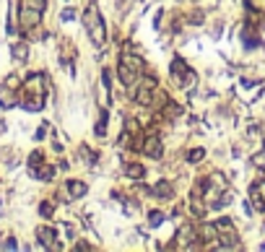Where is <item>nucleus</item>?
Instances as JSON below:
<instances>
[{
    "instance_id": "nucleus-1",
    "label": "nucleus",
    "mask_w": 265,
    "mask_h": 252,
    "mask_svg": "<svg viewBox=\"0 0 265 252\" xmlns=\"http://www.w3.org/2000/svg\"><path fill=\"white\" fill-rule=\"evenodd\" d=\"M117 73H120V81L125 86H135L143 75V60L133 52H125L120 55V65H117Z\"/></svg>"
},
{
    "instance_id": "nucleus-2",
    "label": "nucleus",
    "mask_w": 265,
    "mask_h": 252,
    "mask_svg": "<svg viewBox=\"0 0 265 252\" xmlns=\"http://www.w3.org/2000/svg\"><path fill=\"white\" fill-rule=\"evenodd\" d=\"M21 91H24V94H36V96H45V75H42V73H31V75L24 81Z\"/></svg>"
},
{
    "instance_id": "nucleus-3",
    "label": "nucleus",
    "mask_w": 265,
    "mask_h": 252,
    "mask_svg": "<svg viewBox=\"0 0 265 252\" xmlns=\"http://www.w3.org/2000/svg\"><path fill=\"white\" fill-rule=\"evenodd\" d=\"M42 21V11L21 3V29H36Z\"/></svg>"
},
{
    "instance_id": "nucleus-4",
    "label": "nucleus",
    "mask_w": 265,
    "mask_h": 252,
    "mask_svg": "<svg viewBox=\"0 0 265 252\" xmlns=\"http://www.w3.org/2000/svg\"><path fill=\"white\" fill-rule=\"evenodd\" d=\"M140 148H143V153H146V156H151V159H161V153H164V146H161V138H159L156 133H148Z\"/></svg>"
},
{
    "instance_id": "nucleus-5",
    "label": "nucleus",
    "mask_w": 265,
    "mask_h": 252,
    "mask_svg": "<svg viewBox=\"0 0 265 252\" xmlns=\"http://www.w3.org/2000/svg\"><path fill=\"white\" fill-rule=\"evenodd\" d=\"M36 239H39V244L47 247V249H60L63 247L57 242V231L52 226H39V229H36Z\"/></svg>"
},
{
    "instance_id": "nucleus-6",
    "label": "nucleus",
    "mask_w": 265,
    "mask_h": 252,
    "mask_svg": "<svg viewBox=\"0 0 265 252\" xmlns=\"http://www.w3.org/2000/svg\"><path fill=\"white\" fill-rule=\"evenodd\" d=\"M21 107L24 109H29V112H39L42 107H45V96H36V94H24L21 91Z\"/></svg>"
},
{
    "instance_id": "nucleus-7",
    "label": "nucleus",
    "mask_w": 265,
    "mask_h": 252,
    "mask_svg": "<svg viewBox=\"0 0 265 252\" xmlns=\"http://www.w3.org/2000/svg\"><path fill=\"white\" fill-rule=\"evenodd\" d=\"M250 198H252V208L265 211V182H255L250 190Z\"/></svg>"
},
{
    "instance_id": "nucleus-8",
    "label": "nucleus",
    "mask_w": 265,
    "mask_h": 252,
    "mask_svg": "<svg viewBox=\"0 0 265 252\" xmlns=\"http://www.w3.org/2000/svg\"><path fill=\"white\" fill-rule=\"evenodd\" d=\"M198 239L203 244H211V242H218V226L216 224H203L200 231H198Z\"/></svg>"
},
{
    "instance_id": "nucleus-9",
    "label": "nucleus",
    "mask_w": 265,
    "mask_h": 252,
    "mask_svg": "<svg viewBox=\"0 0 265 252\" xmlns=\"http://www.w3.org/2000/svg\"><path fill=\"white\" fill-rule=\"evenodd\" d=\"M172 75H174L177 83H187V81H190V68H187L182 60H174L172 63Z\"/></svg>"
},
{
    "instance_id": "nucleus-10",
    "label": "nucleus",
    "mask_w": 265,
    "mask_h": 252,
    "mask_svg": "<svg viewBox=\"0 0 265 252\" xmlns=\"http://www.w3.org/2000/svg\"><path fill=\"white\" fill-rule=\"evenodd\" d=\"M193 239H198V231H195V229H193L190 224H185V226L179 229V234H177V242H179V244H182V247L187 249V247L193 244Z\"/></svg>"
},
{
    "instance_id": "nucleus-11",
    "label": "nucleus",
    "mask_w": 265,
    "mask_h": 252,
    "mask_svg": "<svg viewBox=\"0 0 265 252\" xmlns=\"http://www.w3.org/2000/svg\"><path fill=\"white\" fill-rule=\"evenodd\" d=\"M89 34H91V42L99 47V45H104V21H101V16L89 26Z\"/></svg>"
},
{
    "instance_id": "nucleus-12",
    "label": "nucleus",
    "mask_w": 265,
    "mask_h": 252,
    "mask_svg": "<svg viewBox=\"0 0 265 252\" xmlns=\"http://www.w3.org/2000/svg\"><path fill=\"white\" fill-rule=\"evenodd\" d=\"M16 104H18V96H16L13 89H8V86L0 89V107H3V109H11V107H16Z\"/></svg>"
},
{
    "instance_id": "nucleus-13",
    "label": "nucleus",
    "mask_w": 265,
    "mask_h": 252,
    "mask_svg": "<svg viewBox=\"0 0 265 252\" xmlns=\"http://www.w3.org/2000/svg\"><path fill=\"white\" fill-rule=\"evenodd\" d=\"M151 192H154L156 198H161V200H169V198H174V187H172V182H159V185H154V190H151Z\"/></svg>"
},
{
    "instance_id": "nucleus-14",
    "label": "nucleus",
    "mask_w": 265,
    "mask_h": 252,
    "mask_svg": "<svg viewBox=\"0 0 265 252\" xmlns=\"http://www.w3.org/2000/svg\"><path fill=\"white\" fill-rule=\"evenodd\" d=\"M68 192H70V198H84V195L89 192V187H86V182L70 180V182H68Z\"/></svg>"
},
{
    "instance_id": "nucleus-15",
    "label": "nucleus",
    "mask_w": 265,
    "mask_h": 252,
    "mask_svg": "<svg viewBox=\"0 0 265 252\" xmlns=\"http://www.w3.org/2000/svg\"><path fill=\"white\" fill-rule=\"evenodd\" d=\"M125 175H128L130 180H143L146 169H143L140 164H125Z\"/></svg>"
},
{
    "instance_id": "nucleus-16",
    "label": "nucleus",
    "mask_w": 265,
    "mask_h": 252,
    "mask_svg": "<svg viewBox=\"0 0 265 252\" xmlns=\"http://www.w3.org/2000/svg\"><path fill=\"white\" fill-rule=\"evenodd\" d=\"M107 120H109V114H107V109H101V112H99V122H96V135H99V138L107 135Z\"/></svg>"
},
{
    "instance_id": "nucleus-17",
    "label": "nucleus",
    "mask_w": 265,
    "mask_h": 252,
    "mask_svg": "<svg viewBox=\"0 0 265 252\" xmlns=\"http://www.w3.org/2000/svg\"><path fill=\"white\" fill-rule=\"evenodd\" d=\"M216 226H218V234H237V229H234V224L229 219H218Z\"/></svg>"
},
{
    "instance_id": "nucleus-18",
    "label": "nucleus",
    "mask_w": 265,
    "mask_h": 252,
    "mask_svg": "<svg viewBox=\"0 0 265 252\" xmlns=\"http://www.w3.org/2000/svg\"><path fill=\"white\" fill-rule=\"evenodd\" d=\"M13 57H16L18 63H24V60L29 57V47L24 45V42H18V45H13Z\"/></svg>"
},
{
    "instance_id": "nucleus-19",
    "label": "nucleus",
    "mask_w": 265,
    "mask_h": 252,
    "mask_svg": "<svg viewBox=\"0 0 265 252\" xmlns=\"http://www.w3.org/2000/svg\"><path fill=\"white\" fill-rule=\"evenodd\" d=\"M203 159H206V148H193L190 156H187V161H190V164H198V161H203Z\"/></svg>"
},
{
    "instance_id": "nucleus-20",
    "label": "nucleus",
    "mask_w": 265,
    "mask_h": 252,
    "mask_svg": "<svg viewBox=\"0 0 265 252\" xmlns=\"http://www.w3.org/2000/svg\"><path fill=\"white\" fill-rule=\"evenodd\" d=\"M164 219H167V216H164L161 211H151V214H148V226H159Z\"/></svg>"
},
{
    "instance_id": "nucleus-21",
    "label": "nucleus",
    "mask_w": 265,
    "mask_h": 252,
    "mask_svg": "<svg viewBox=\"0 0 265 252\" xmlns=\"http://www.w3.org/2000/svg\"><path fill=\"white\" fill-rule=\"evenodd\" d=\"M6 86L16 91V89H21V86H24V81H21V75H8V78H6Z\"/></svg>"
},
{
    "instance_id": "nucleus-22",
    "label": "nucleus",
    "mask_w": 265,
    "mask_h": 252,
    "mask_svg": "<svg viewBox=\"0 0 265 252\" xmlns=\"http://www.w3.org/2000/svg\"><path fill=\"white\" fill-rule=\"evenodd\" d=\"M52 175H55L52 166H42V169L36 172V177H39V180H52Z\"/></svg>"
},
{
    "instance_id": "nucleus-23",
    "label": "nucleus",
    "mask_w": 265,
    "mask_h": 252,
    "mask_svg": "<svg viewBox=\"0 0 265 252\" xmlns=\"http://www.w3.org/2000/svg\"><path fill=\"white\" fill-rule=\"evenodd\" d=\"M193 214H195V216H203V214H206V205H203L198 198H193Z\"/></svg>"
},
{
    "instance_id": "nucleus-24",
    "label": "nucleus",
    "mask_w": 265,
    "mask_h": 252,
    "mask_svg": "<svg viewBox=\"0 0 265 252\" xmlns=\"http://www.w3.org/2000/svg\"><path fill=\"white\" fill-rule=\"evenodd\" d=\"M29 164H31V172H34L36 166L42 164V153H39V151H34V153H31V159H29Z\"/></svg>"
},
{
    "instance_id": "nucleus-25",
    "label": "nucleus",
    "mask_w": 265,
    "mask_h": 252,
    "mask_svg": "<svg viewBox=\"0 0 265 252\" xmlns=\"http://www.w3.org/2000/svg\"><path fill=\"white\" fill-rule=\"evenodd\" d=\"M252 164L257 166V169H262V166H265V151H260V153H255V156H252Z\"/></svg>"
},
{
    "instance_id": "nucleus-26",
    "label": "nucleus",
    "mask_w": 265,
    "mask_h": 252,
    "mask_svg": "<svg viewBox=\"0 0 265 252\" xmlns=\"http://www.w3.org/2000/svg\"><path fill=\"white\" fill-rule=\"evenodd\" d=\"M24 6H31V8H39V11H45V0H21Z\"/></svg>"
},
{
    "instance_id": "nucleus-27",
    "label": "nucleus",
    "mask_w": 265,
    "mask_h": 252,
    "mask_svg": "<svg viewBox=\"0 0 265 252\" xmlns=\"http://www.w3.org/2000/svg\"><path fill=\"white\" fill-rule=\"evenodd\" d=\"M39 214L42 216H52V203H42L39 205Z\"/></svg>"
},
{
    "instance_id": "nucleus-28",
    "label": "nucleus",
    "mask_w": 265,
    "mask_h": 252,
    "mask_svg": "<svg viewBox=\"0 0 265 252\" xmlns=\"http://www.w3.org/2000/svg\"><path fill=\"white\" fill-rule=\"evenodd\" d=\"M167 112H169V117H177V114H182V109H179L177 104H169V102H167Z\"/></svg>"
},
{
    "instance_id": "nucleus-29",
    "label": "nucleus",
    "mask_w": 265,
    "mask_h": 252,
    "mask_svg": "<svg viewBox=\"0 0 265 252\" xmlns=\"http://www.w3.org/2000/svg\"><path fill=\"white\" fill-rule=\"evenodd\" d=\"M75 249H84V252H91V249H94V247H89V244H86V242H78V244H75Z\"/></svg>"
},
{
    "instance_id": "nucleus-30",
    "label": "nucleus",
    "mask_w": 265,
    "mask_h": 252,
    "mask_svg": "<svg viewBox=\"0 0 265 252\" xmlns=\"http://www.w3.org/2000/svg\"><path fill=\"white\" fill-rule=\"evenodd\" d=\"M3 247H6V249H16V242H11V239H8V242H3Z\"/></svg>"
}]
</instances>
